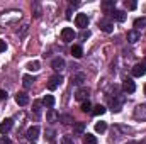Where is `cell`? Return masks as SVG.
Here are the masks:
<instances>
[{"instance_id": "1", "label": "cell", "mask_w": 146, "mask_h": 144, "mask_svg": "<svg viewBox=\"0 0 146 144\" xmlns=\"http://www.w3.org/2000/svg\"><path fill=\"white\" fill-rule=\"evenodd\" d=\"M21 19H22L21 10H5L0 14V26H12V24H17Z\"/></svg>"}, {"instance_id": "2", "label": "cell", "mask_w": 146, "mask_h": 144, "mask_svg": "<svg viewBox=\"0 0 146 144\" xmlns=\"http://www.w3.org/2000/svg\"><path fill=\"white\" fill-rule=\"evenodd\" d=\"M61 83H63V76H61V75H53V76L49 78V81H48V88H49V90H56Z\"/></svg>"}, {"instance_id": "3", "label": "cell", "mask_w": 146, "mask_h": 144, "mask_svg": "<svg viewBox=\"0 0 146 144\" xmlns=\"http://www.w3.org/2000/svg\"><path fill=\"white\" fill-rule=\"evenodd\" d=\"M75 37H76V34H75V31H73L72 27H63V31H61V39H63L65 42H72Z\"/></svg>"}, {"instance_id": "4", "label": "cell", "mask_w": 146, "mask_h": 144, "mask_svg": "<svg viewBox=\"0 0 146 144\" xmlns=\"http://www.w3.org/2000/svg\"><path fill=\"white\" fill-rule=\"evenodd\" d=\"M75 24H76V27H82V29L85 31V27L88 26V17H87V14H76Z\"/></svg>"}, {"instance_id": "5", "label": "cell", "mask_w": 146, "mask_h": 144, "mask_svg": "<svg viewBox=\"0 0 146 144\" xmlns=\"http://www.w3.org/2000/svg\"><path fill=\"white\" fill-rule=\"evenodd\" d=\"M134 119L136 120H146V104H141L134 108Z\"/></svg>"}, {"instance_id": "6", "label": "cell", "mask_w": 146, "mask_h": 144, "mask_svg": "<svg viewBox=\"0 0 146 144\" xmlns=\"http://www.w3.org/2000/svg\"><path fill=\"white\" fill-rule=\"evenodd\" d=\"M15 104L21 105V107L27 105V104H29V95H27L26 92H19V93L15 95Z\"/></svg>"}, {"instance_id": "7", "label": "cell", "mask_w": 146, "mask_h": 144, "mask_svg": "<svg viewBox=\"0 0 146 144\" xmlns=\"http://www.w3.org/2000/svg\"><path fill=\"white\" fill-rule=\"evenodd\" d=\"M122 104H124V95H121V97H117V98L114 97V100H112V105H110L112 108H110V110H112V112H115V114H117V112H121Z\"/></svg>"}, {"instance_id": "8", "label": "cell", "mask_w": 146, "mask_h": 144, "mask_svg": "<svg viewBox=\"0 0 146 144\" xmlns=\"http://www.w3.org/2000/svg\"><path fill=\"white\" fill-rule=\"evenodd\" d=\"M51 66H53V70H56V71H63V70H65V59H63V58H54V59L51 61Z\"/></svg>"}, {"instance_id": "9", "label": "cell", "mask_w": 146, "mask_h": 144, "mask_svg": "<svg viewBox=\"0 0 146 144\" xmlns=\"http://www.w3.org/2000/svg\"><path fill=\"white\" fill-rule=\"evenodd\" d=\"M122 90H124L126 93H134V92H136L134 81H133V80H126V81L122 83Z\"/></svg>"}, {"instance_id": "10", "label": "cell", "mask_w": 146, "mask_h": 144, "mask_svg": "<svg viewBox=\"0 0 146 144\" xmlns=\"http://www.w3.org/2000/svg\"><path fill=\"white\" fill-rule=\"evenodd\" d=\"M12 124H14L12 119H5V120H2V122H0V132H2V134H7V132L12 129Z\"/></svg>"}, {"instance_id": "11", "label": "cell", "mask_w": 146, "mask_h": 144, "mask_svg": "<svg viewBox=\"0 0 146 144\" xmlns=\"http://www.w3.org/2000/svg\"><path fill=\"white\" fill-rule=\"evenodd\" d=\"M39 132H41V129H39L37 126H33V127L27 129V137H29L31 141H36L37 137H39Z\"/></svg>"}, {"instance_id": "12", "label": "cell", "mask_w": 146, "mask_h": 144, "mask_svg": "<svg viewBox=\"0 0 146 144\" xmlns=\"http://www.w3.org/2000/svg\"><path fill=\"white\" fill-rule=\"evenodd\" d=\"M110 15H112V19L114 20H117V22H124L126 20V12H122V10H112L110 12Z\"/></svg>"}, {"instance_id": "13", "label": "cell", "mask_w": 146, "mask_h": 144, "mask_svg": "<svg viewBox=\"0 0 146 144\" xmlns=\"http://www.w3.org/2000/svg\"><path fill=\"white\" fill-rule=\"evenodd\" d=\"M85 122H76L75 126H73V134L75 136H83L85 134Z\"/></svg>"}, {"instance_id": "14", "label": "cell", "mask_w": 146, "mask_h": 144, "mask_svg": "<svg viewBox=\"0 0 146 144\" xmlns=\"http://www.w3.org/2000/svg\"><path fill=\"white\" fill-rule=\"evenodd\" d=\"M99 26H100V29H102L104 32H107V34H110V32L114 31V24L109 22V20H100V22H99Z\"/></svg>"}, {"instance_id": "15", "label": "cell", "mask_w": 146, "mask_h": 144, "mask_svg": "<svg viewBox=\"0 0 146 144\" xmlns=\"http://www.w3.org/2000/svg\"><path fill=\"white\" fill-rule=\"evenodd\" d=\"M34 81H36V78H34L33 75H24V76H22V85H24V88H31Z\"/></svg>"}, {"instance_id": "16", "label": "cell", "mask_w": 146, "mask_h": 144, "mask_svg": "<svg viewBox=\"0 0 146 144\" xmlns=\"http://www.w3.org/2000/svg\"><path fill=\"white\" fill-rule=\"evenodd\" d=\"M139 37H141V34H139L136 29H133V31H129V32H127V41H129L131 44L138 42V41H139Z\"/></svg>"}, {"instance_id": "17", "label": "cell", "mask_w": 146, "mask_h": 144, "mask_svg": "<svg viewBox=\"0 0 146 144\" xmlns=\"http://www.w3.org/2000/svg\"><path fill=\"white\" fill-rule=\"evenodd\" d=\"M88 95H90V90H88V88H80V90L76 92L75 98H76V100H83V102H85V98H87Z\"/></svg>"}, {"instance_id": "18", "label": "cell", "mask_w": 146, "mask_h": 144, "mask_svg": "<svg viewBox=\"0 0 146 144\" xmlns=\"http://www.w3.org/2000/svg\"><path fill=\"white\" fill-rule=\"evenodd\" d=\"M46 119H48V122H56V120L60 119V115H58V112H56L54 108H48Z\"/></svg>"}, {"instance_id": "19", "label": "cell", "mask_w": 146, "mask_h": 144, "mask_svg": "<svg viewBox=\"0 0 146 144\" xmlns=\"http://www.w3.org/2000/svg\"><path fill=\"white\" fill-rule=\"evenodd\" d=\"M83 81H85V75H83V73L72 75V83H73V85H82Z\"/></svg>"}, {"instance_id": "20", "label": "cell", "mask_w": 146, "mask_h": 144, "mask_svg": "<svg viewBox=\"0 0 146 144\" xmlns=\"http://www.w3.org/2000/svg\"><path fill=\"white\" fill-rule=\"evenodd\" d=\"M42 105L48 108H53L54 107V97L53 95H46L44 98H42Z\"/></svg>"}, {"instance_id": "21", "label": "cell", "mask_w": 146, "mask_h": 144, "mask_svg": "<svg viewBox=\"0 0 146 144\" xmlns=\"http://www.w3.org/2000/svg\"><path fill=\"white\" fill-rule=\"evenodd\" d=\"M145 73H146V68L143 65H136V66L133 68V75L138 76V78H139V76H145Z\"/></svg>"}, {"instance_id": "22", "label": "cell", "mask_w": 146, "mask_h": 144, "mask_svg": "<svg viewBox=\"0 0 146 144\" xmlns=\"http://www.w3.org/2000/svg\"><path fill=\"white\" fill-rule=\"evenodd\" d=\"M26 68H27L29 71H37V70L41 68V63H39V61H36V59H34V61H29V63L26 65Z\"/></svg>"}, {"instance_id": "23", "label": "cell", "mask_w": 146, "mask_h": 144, "mask_svg": "<svg viewBox=\"0 0 146 144\" xmlns=\"http://www.w3.org/2000/svg\"><path fill=\"white\" fill-rule=\"evenodd\" d=\"M134 27H136V31L138 29H145L146 27V17H138L134 20Z\"/></svg>"}, {"instance_id": "24", "label": "cell", "mask_w": 146, "mask_h": 144, "mask_svg": "<svg viewBox=\"0 0 146 144\" xmlns=\"http://www.w3.org/2000/svg\"><path fill=\"white\" fill-rule=\"evenodd\" d=\"M83 144H97V137L94 134H83Z\"/></svg>"}, {"instance_id": "25", "label": "cell", "mask_w": 146, "mask_h": 144, "mask_svg": "<svg viewBox=\"0 0 146 144\" xmlns=\"http://www.w3.org/2000/svg\"><path fill=\"white\" fill-rule=\"evenodd\" d=\"M72 54L75 56V58H82V56H83V49H82V46H76V44H75V46L72 48Z\"/></svg>"}, {"instance_id": "26", "label": "cell", "mask_w": 146, "mask_h": 144, "mask_svg": "<svg viewBox=\"0 0 146 144\" xmlns=\"http://www.w3.org/2000/svg\"><path fill=\"white\" fill-rule=\"evenodd\" d=\"M92 114H94V115H102V114H106V107L99 104V105H95V107H94Z\"/></svg>"}, {"instance_id": "27", "label": "cell", "mask_w": 146, "mask_h": 144, "mask_svg": "<svg viewBox=\"0 0 146 144\" xmlns=\"http://www.w3.org/2000/svg\"><path fill=\"white\" fill-rule=\"evenodd\" d=\"M60 120H61L65 126H68V124H73L72 115H68V114H63V115H60Z\"/></svg>"}, {"instance_id": "28", "label": "cell", "mask_w": 146, "mask_h": 144, "mask_svg": "<svg viewBox=\"0 0 146 144\" xmlns=\"http://www.w3.org/2000/svg\"><path fill=\"white\" fill-rule=\"evenodd\" d=\"M114 5H115V0H106V2H102V9L104 10H109V9L114 10Z\"/></svg>"}, {"instance_id": "29", "label": "cell", "mask_w": 146, "mask_h": 144, "mask_svg": "<svg viewBox=\"0 0 146 144\" xmlns=\"http://www.w3.org/2000/svg\"><path fill=\"white\" fill-rule=\"evenodd\" d=\"M95 131L100 132V134L106 132V131H107V124H106V122H97V124H95Z\"/></svg>"}, {"instance_id": "30", "label": "cell", "mask_w": 146, "mask_h": 144, "mask_svg": "<svg viewBox=\"0 0 146 144\" xmlns=\"http://www.w3.org/2000/svg\"><path fill=\"white\" fill-rule=\"evenodd\" d=\"M33 10H34V17H41V14H42V10H41V5L37 3V2H34L33 3Z\"/></svg>"}, {"instance_id": "31", "label": "cell", "mask_w": 146, "mask_h": 144, "mask_svg": "<svg viewBox=\"0 0 146 144\" xmlns=\"http://www.w3.org/2000/svg\"><path fill=\"white\" fill-rule=\"evenodd\" d=\"M90 108H92V104H90L88 100H85V102L82 104V110H83V112H90Z\"/></svg>"}, {"instance_id": "32", "label": "cell", "mask_w": 146, "mask_h": 144, "mask_svg": "<svg viewBox=\"0 0 146 144\" xmlns=\"http://www.w3.org/2000/svg\"><path fill=\"white\" fill-rule=\"evenodd\" d=\"M61 144H73V137H70V136H63V137H61Z\"/></svg>"}, {"instance_id": "33", "label": "cell", "mask_w": 146, "mask_h": 144, "mask_svg": "<svg viewBox=\"0 0 146 144\" xmlns=\"http://www.w3.org/2000/svg\"><path fill=\"white\" fill-rule=\"evenodd\" d=\"M136 7H138L136 2H126V9H127V10H134Z\"/></svg>"}, {"instance_id": "34", "label": "cell", "mask_w": 146, "mask_h": 144, "mask_svg": "<svg viewBox=\"0 0 146 144\" xmlns=\"http://www.w3.org/2000/svg\"><path fill=\"white\" fill-rule=\"evenodd\" d=\"M27 31H29V26H22V29H21V31H17V36L22 37L26 32H27Z\"/></svg>"}, {"instance_id": "35", "label": "cell", "mask_w": 146, "mask_h": 144, "mask_svg": "<svg viewBox=\"0 0 146 144\" xmlns=\"http://www.w3.org/2000/svg\"><path fill=\"white\" fill-rule=\"evenodd\" d=\"M34 114H36V115L41 114V104H39V102H34Z\"/></svg>"}, {"instance_id": "36", "label": "cell", "mask_w": 146, "mask_h": 144, "mask_svg": "<svg viewBox=\"0 0 146 144\" xmlns=\"http://www.w3.org/2000/svg\"><path fill=\"white\" fill-rule=\"evenodd\" d=\"M46 134H48V136H46V137H48V139H49V141H51V139H53V137H54V131H53V129H48V131H46Z\"/></svg>"}, {"instance_id": "37", "label": "cell", "mask_w": 146, "mask_h": 144, "mask_svg": "<svg viewBox=\"0 0 146 144\" xmlns=\"http://www.w3.org/2000/svg\"><path fill=\"white\" fill-rule=\"evenodd\" d=\"M5 49H7V42L3 39H0V53H3Z\"/></svg>"}, {"instance_id": "38", "label": "cell", "mask_w": 146, "mask_h": 144, "mask_svg": "<svg viewBox=\"0 0 146 144\" xmlns=\"http://www.w3.org/2000/svg\"><path fill=\"white\" fill-rule=\"evenodd\" d=\"M87 37H90V31H82L80 39H87Z\"/></svg>"}, {"instance_id": "39", "label": "cell", "mask_w": 146, "mask_h": 144, "mask_svg": "<svg viewBox=\"0 0 146 144\" xmlns=\"http://www.w3.org/2000/svg\"><path fill=\"white\" fill-rule=\"evenodd\" d=\"M0 144H12V141H10V139H9L7 136H3V137L0 139Z\"/></svg>"}, {"instance_id": "40", "label": "cell", "mask_w": 146, "mask_h": 144, "mask_svg": "<svg viewBox=\"0 0 146 144\" xmlns=\"http://www.w3.org/2000/svg\"><path fill=\"white\" fill-rule=\"evenodd\" d=\"M7 98V92L5 90H0V100H5Z\"/></svg>"}, {"instance_id": "41", "label": "cell", "mask_w": 146, "mask_h": 144, "mask_svg": "<svg viewBox=\"0 0 146 144\" xmlns=\"http://www.w3.org/2000/svg\"><path fill=\"white\" fill-rule=\"evenodd\" d=\"M141 65H143V66H145V68H146V59H145V61H143V63H141Z\"/></svg>"}, {"instance_id": "42", "label": "cell", "mask_w": 146, "mask_h": 144, "mask_svg": "<svg viewBox=\"0 0 146 144\" xmlns=\"http://www.w3.org/2000/svg\"><path fill=\"white\" fill-rule=\"evenodd\" d=\"M127 144H138V143H134V141H129V143H127Z\"/></svg>"}, {"instance_id": "43", "label": "cell", "mask_w": 146, "mask_h": 144, "mask_svg": "<svg viewBox=\"0 0 146 144\" xmlns=\"http://www.w3.org/2000/svg\"><path fill=\"white\" fill-rule=\"evenodd\" d=\"M145 95H146V85H145Z\"/></svg>"}]
</instances>
